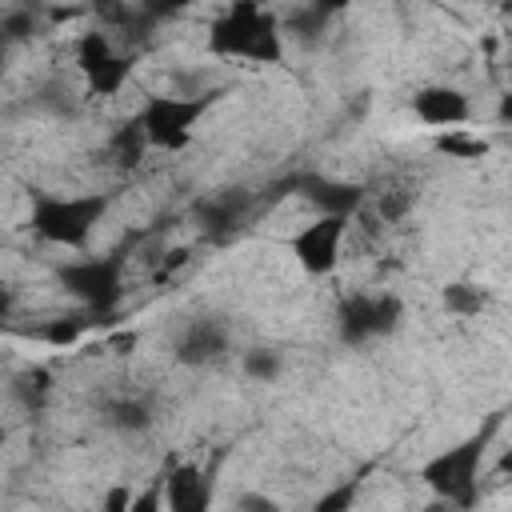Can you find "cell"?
Instances as JSON below:
<instances>
[{
    "label": "cell",
    "mask_w": 512,
    "mask_h": 512,
    "mask_svg": "<svg viewBox=\"0 0 512 512\" xmlns=\"http://www.w3.org/2000/svg\"><path fill=\"white\" fill-rule=\"evenodd\" d=\"M108 60H112V44H108V36H104V32H84L80 44H76V64H80V72L92 76V72L104 68Z\"/></svg>",
    "instance_id": "cell-17"
},
{
    "label": "cell",
    "mask_w": 512,
    "mask_h": 512,
    "mask_svg": "<svg viewBox=\"0 0 512 512\" xmlns=\"http://www.w3.org/2000/svg\"><path fill=\"white\" fill-rule=\"evenodd\" d=\"M228 356V328L212 316H200L192 320L180 336H176V360L180 364H192V368H204V364H216Z\"/></svg>",
    "instance_id": "cell-9"
},
{
    "label": "cell",
    "mask_w": 512,
    "mask_h": 512,
    "mask_svg": "<svg viewBox=\"0 0 512 512\" xmlns=\"http://www.w3.org/2000/svg\"><path fill=\"white\" fill-rule=\"evenodd\" d=\"M436 148L444 156H452V160H480L488 152V140L464 136V132H444V136H436Z\"/></svg>",
    "instance_id": "cell-18"
},
{
    "label": "cell",
    "mask_w": 512,
    "mask_h": 512,
    "mask_svg": "<svg viewBox=\"0 0 512 512\" xmlns=\"http://www.w3.org/2000/svg\"><path fill=\"white\" fill-rule=\"evenodd\" d=\"M0 28L8 32V40H20V36H28V32H32V12H4Z\"/></svg>",
    "instance_id": "cell-25"
},
{
    "label": "cell",
    "mask_w": 512,
    "mask_h": 512,
    "mask_svg": "<svg viewBox=\"0 0 512 512\" xmlns=\"http://www.w3.org/2000/svg\"><path fill=\"white\" fill-rule=\"evenodd\" d=\"M244 372L252 380H276L280 376V356L272 348H252V352H244Z\"/></svg>",
    "instance_id": "cell-23"
},
{
    "label": "cell",
    "mask_w": 512,
    "mask_h": 512,
    "mask_svg": "<svg viewBox=\"0 0 512 512\" xmlns=\"http://www.w3.org/2000/svg\"><path fill=\"white\" fill-rule=\"evenodd\" d=\"M80 328H84V320H76V316L64 320V316H60V320H48V324L28 328V336H36V340H44V344H56V348H68V344H76Z\"/></svg>",
    "instance_id": "cell-19"
},
{
    "label": "cell",
    "mask_w": 512,
    "mask_h": 512,
    "mask_svg": "<svg viewBox=\"0 0 512 512\" xmlns=\"http://www.w3.org/2000/svg\"><path fill=\"white\" fill-rule=\"evenodd\" d=\"M412 192L408 188H388L384 196H380V204H376V212H380V220L384 224H396V220H404L408 212H412Z\"/></svg>",
    "instance_id": "cell-22"
},
{
    "label": "cell",
    "mask_w": 512,
    "mask_h": 512,
    "mask_svg": "<svg viewBox=\"0 0 512 512\" xmlns=\"http://www.w3.org/2000/svg\"><path fill=\"white\" fill-rule=\"evenodd\" d=\"M160 504H164V480L156 476V480H152V484L132 500V508H128V512H160Z\"/></svg>",
    "instance_id": "cell-24"
},
{
    "label": "cell",
    "mask_w": 512,
    "mask_h": 512,
    "mask_svg": "<svg viewBox=\"0 0 512 512\" xmlns=\"http://www.w3.org/2000/svg\"><path fill=\"white\" fill-rule=\"evenodd\" d=\"M132 492H128V484H112L108 492H104V512H128L132 508Z\"/></svg>",
    "instance_id": "cell-26"
},
{
    "label": "cell",
    "mask_w": 512,
    "mask_h": 512,
    "mask_svg": "<svg viewBox=\"0 0 512 512\" xmlns=\"http://www.w3.org/2000/svg\"><path fill=\"white\" fill-rule=\"evenodd\" d=\"M112 348H116V352H132V348H136V332H120V336H112Z\"/></svg>",
    "instance_id": "cell-29"
},
{
    "label": "cell",
    "mask_w": 512,
    "mask_h": 512,
    "mask_svg": "<svg viewBox=\"0 0 512 512\" xmlns=\"http://www.w3.org/2000/svg\"><path fill=\"white\" fill-rule=\"evenodd\" d=\"M496 116H500V124H512V92H504V96H500Z\"/></svg>",
    "instance_id": "cell-30"
},
{
    "label": "cell",
    "mask_w": 512,
    "mask_h": 512,
    "mask_svg": "<svg viewBox=\"0 0 512 512\" xmlns=\"http://www.w3.org/2000/svg\"><path fill=\"white\" fill-rule=\"evenodd\" d=\"M508 12H512V4H508Z\"/></svg>",
    "instance_id": "cell-32"
},
{
    "label": "cell",
    "mask_w": 512,
    "mask_h": 512,
    "mask_svg": "<svg viewBox=\"0 0 512 512\" xmlns=\"http://www.w3.org/2000/svg\"><path fill=\"white\" fill-rule=\"evenodd\" d=\"M440 300H444V308H448L452 316H480V308L488 304V292L460 280V284H448Z\"/></svg>",
    "instance_id": "cell-15"
},
{
    "label": "cell",
    "mask_w": 512,
    "mask_h": 512,
    "mask_svg": "<svg viewBox=\"0 0 512 512\" xmlns=\"http://www.w3.org/2000/svg\"><path fill=\"white\" fill-rule=\"evenodd\" d=\"M208 52L212 56H244L256 64H280L284 44H280L276 20L260 4L240 0L208 28Z\"/></svg>",
    "instance_id": "cell-1"
},
{
    "label": "cell",
    "mask_w": 512,
    "mask_h": 512,
    "mask_svg": "<svg viewBox=\"0 0 512 512\" xmlns=\"http://www.w3.org/2000/svg\"><path fill=\"white\" fill-rule=\"evenodd\" d=\"M144 148H152V144H148V132H144V120H140V116L128 120V124H120V128L112 132V140H108V156H112L120 168H140Z\"/></svg>",
    "instance_id": "cell-13"
},
{
    "label": "cell",
    "mask_w": 512,
    "mask_h": 512,
    "mask_svg": "<svg viewBox=\"0 0 512 512\" xmlns=\"http://www.w3.org/2000/svg\"><path fill=\"white\" fill-rule=\"evenodd\" d=\"M216 96L220 92H200L192 100L188 96H152L144 104V112H140L144 132H148V144L152 148H168V152L184 148L192 140V124L212 108Z\"/></svg>",
    "instance_id": "cell-5"
},
{
    "label": "cell",
    "mask_w": 512,
    "mask_h": 512,
    "mask_svg": "<svg viewBox=\"0 0 512 512\" xmlns=\"http://www.w3.org/2000/svg\"><path fill=\"white\" fill-rule=\"evenodd\" d=\"M212 508V484L196 464H176L164 476V512H208Z\"/></svg>",
    "instance_id": "cell-11"
},
{
    "label": "cell",
    "mask_w": 512,
    "mask_h": 512,
    "mask_svg": "<svg viewBox=\"0 0 512 512\" xmlns=\"http://www.w3.org/2000/svg\"><path fill=\"white\" fill-rule=\"evenodd\" d=\"M412 108H416V116H420L424 124H440V128L468 120V96H464L460 88H448V84H432V88L416 92Z\"/></svg>",
    "instance_id": "cell-12"
},
{
    "label": "cell",
    "mask_w": 512,
    "mask_h": 512,
    "mask_svg": "<svg viewBox=\"0 0 512 512\" xmlns=\"http://www.w3.org/2000/svg\"><path fill=\"white\" fill-rule=\"evenodd\" d=\"M48 384H52V376H48L44 368H32V372H24V376L16 380V396H20V404H24V408H40V404H44V392H48Z\"/></svg>",
    "instance_id": "cell-21"
},
{
    "label": "cell",
    "mask_w": 512,
    "mask_h": 512,
    "mask_svg": "<svg viewBox=\"0 0 512 512\" xmlns=\"http://www.w3.org/2000/svg\"><path fill=\"white\" fill-rule=\"evenodd\" d=\"M404 308L392 292H380V296H368V292H356V296H344L340 308H336V328H340V340L344 344H364L372 336H388L396 332Z\"/></svg>",
    "instance_id": "cell-6"
},
{
    "label": "cell",
    "mask_w": 512,
    "mask_h": 512,
    "mask_svg": "<svg viewBox=\"0 0 512 512\" xmlns=\"http://www.w3.org/2000/svg\"><path fill=\"white\" fill-rule=\"evenodd\" d=\"M240 508H248V512H276L264 496H244V500H240Z\"/></svg>",
    "instance_id": "cell-28"
},
{
    "label": "cell",
    "mask_w": 512,
    "mask_h": 512,
    "mask_svg": "<svg viewBox=\"0 0 512 512\" xmlns=\"http://www.w3.org/2000/svg\"><path fill=\"white\" fill-rule=\"evenodd\" d=\"M496 472H500V476H508V480H512V448H508V452H504V456H500V460H496Z\"/></svg>",
    "instance_id": "cell-31"
},
{
    "label": "cell",
    "mask_w": 512,
    "mask_h": 512,
    "mask_svg": "<svg viewBox=\"0 0 512 512\" xmlns=\"http://www.w3.org/2000/svg\"><path fill=\"white\" fill-rule=\"evenodd\" d=\"M344 216H316L308 228H300L292 236V256L300 260L304 272L312 276H328L340 260V240H344Z\"/></svg>",
    "instance_id": "cell-7"
},
{
    "label": "cell",
    "mask_w": 512,
    "mask_h": 512,
    "mask_svg": "<svg viewBox=\"0 0 512 512\" xmlns=\"http://www.w3.org/2000/svg\"><path fill=\"white\" fill-rule=\"evenodd\" d=\"M252 204H256L252 192H244V188H224V192L200 200L192 212H196V224H200L204 240H212V244H228V240L244 228V216L252 212Z\"/></svg>",
    "instance_id": "cell-8"
},
{
    "label": "cell",
    "mask_w": 512,
    "mask_h": 512,
    "mask_svg": "<svg viewBox=\"0 0 512 512\" xmlns=\"http://www.w3.org/2000/svg\"><path fill=\"white\" fill-rule=\"evenodd\" d=\"M296 192L320 208V216H352L364 204V188L348 180H328V176H296Z\"/></svg>",
    "instance_id": "cell-10"
},
{
    "label": "cell",
    "mask_w": 512,
    "mask_h": 512,
    "mask_svg": "<svg viewBox=\"0 0 512 512\" xmlns=\"http://www.w3.org/2000/svg\"><path fill=\"white\" fill-rule=\"evenodd\" d=\"M356 496H360V480H340L336 488H328V492L312 504V512H352Z\"/></svg>",
    "instance_id": "cell-20"
},
{
    "label": "cell",
    "mask_w": 512,
    "mask_h": 512,
    "mask_svg": "<svg viewBox=\"0 0 512 512\" xmlns=\"http://www.w3.org/2000/svg\"><path fill=\"white\" fill-rule=\"evenodd\" d=\"M492 428H496V424H488L484 432L460 440L456 448L436 452V456L420 468V480H424L444 504H452L456 512H468V508L476 504V476H480V460H484V448H488Z\"/></svg>",
    "instance_id": "cell-3"
},
{
    "label": "cell",
    "mask_w": 512,
    "mask_h": 512,
    "mask_svg": "<svg viewBox=\"0 0 512 512\" xmlns=\"http://www.w3.org/2000/svg\"><path fill=\"white\" fill-rule=\"evenodd\" d=\"M128 72H132V56H112L104 68H96L88 76V92L92 96H112V92H120V84L128 80Z\"/></svg>",
    "instance_id": "cell-16"
},
{
    "label": "cell",
    "mask_w": 512,
    "mask_h": 512,
    "mask_svg": "<svg viewBox=\"0 0 512 512\" xmlns=\"http://www.w3.org/2000/svg\"><path fill=\"white\" fill-rule=\"evenodd\" d=\"M60 284L88 304L96 316H108L120 296H124V252H108V256H92V260H72L60 268Z\"/></svg>",
    "instance_id": "cell-4"
},
{
    "label": "cell",
    "mask_w": 512,
    "mask_h": 512,
    "mask_svg": "<svg viewBox=\"0 0 512 512\" xmlns=\"http://www.w3.org/2000/svg\"><path fill=\"white\" fill-rule=\"evenodd\" d=\"M104 416H108V424L120 428V432H144V428H152V408H148L144 400H136V396L112 400V404L104 408Z\"/></svg>",
    "instance_id": "cell-14"
},
{
    "label": "cell",
    "mask_w": 512,
    "mask_h": 512,
    "mask_svg": "<svg viewBox=\"0 0 512 512\" xmlns=\"http://www.w3.org/2000/svg\"><path fill=\"white\" fill-rule=\"evenodd\" d=\"M104 212H108V196L104 192H92V196H48V192H36V200H32V232L40 240H48V244L84 248Z\"/></svg>",
    "instance_id": "cell-2"
},
{
    "label": "cell",
    "mask_w": 512,
    "mask_h": 512,
    "mask_svg": "<svg viewBox=\"0 0 512 512\" xmlns=\"http://www.w3.org/2000/svg\"><path fill=\"white\" fill-rule=\"evenodd\" d=\"M188 256H192L188 248H172V252L164 256V264L156 268V284H160V280H168V276H172V272H176L180 264H188Z\"/></svg>",
    "instance_id": "cell-27"
}]
</instances>
